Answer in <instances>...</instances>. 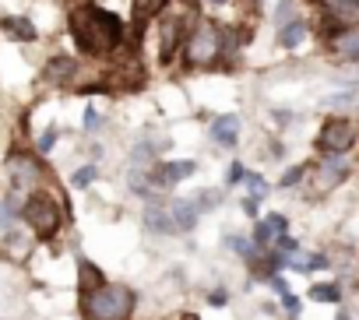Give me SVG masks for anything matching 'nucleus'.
<instances>
[{"mask_svg":"<svg viewBox=\"0 0 359 320\" xmlns=\"http://www.w3.org/2000/svg\"><path fill=\"white\" fill-rule=\"evenodd\" d=\"M194 173H198V162H191V158H176V162H158L148 173V183H151V190H169V187H176L180 180H187Z\"/></svg>","mask_w":359,"mask_h":320,"instance_id":"9","label":"nucleus"},{"mask_svg":"<svg viewBox=\"0 0 359 320\" xmlns=\"http://www.w3.org/2000/svg\"><path fill=\"white\" fill-rule=\"evenodd\" d=\"M95 176H99V169H95V166H81V169H78V173L71 176V183H74V187L81 190V187H88V183H95Z\"/></svg>","mask_w":359,"mask_h":320,"instance_id":"22","label":"nucleus"},{"mask_svg":"<svg viewBox=\"0 0 359 320\" xmlns=\"http://www.w3.org/2000/svg\"><path fill=\"white\" fill-rule=\"evenodd\" d=\"M134 306H137V295L127 285H109L106 281V285L81 295V313L88 320H127L134 313Z\"/></svg>","mask_w":359,"mask_h":320,"instance_id":"3","label":"nucleus"},{"mask_svg":"<svg viewBox=\"0 0 359 320\" xmlns=\"http://www.w3.org/2000/svg\"><path fill=\"white\" fill-rule=\"evenodd\" d=\"M338 320H352V316H348V313H338Z\"/></svg>","mask_w":359,"mask_h":320,"instance_id":"39","label":"nucleus"},{"mask_svg":"<svg viewBox=\"0 0 359 320\" xmlns=\"http://www.w3.org/2000/svg\"><path fill=\"white\" fill-rule=\"evenodd\" d=\"M205 4H208V8H226L229 0H205Z\"/></svg>","mask_w":359,"mask_h":320,"instance_id":"38","label":"nucleus"},{"mask_svg":"<svg viewBox=\"0 0 359 320\" xmlns=\"http://www.w3.org/2000/svg\"><path fill=\"white\" fill-rule=\"evenodd\" d=\"M257 204H261V197H254V194H247V197H243V211H247L250 218L257 215Z\"/></svg>","mask_w":359,"mask_h":320,"instance_id":"32","label":"nucleus"},{"mask_svg":"<svg viewBox=\"0 0 359 320\" xmlns=\"http://www.w3.org/2000/svg\"><path fill=\"white\" fill-rule=\"evenodd\" d=\"M320 267H327V257H324V253H313V257L306 260V271H320Z\"/></svg>","mask_w":359,"mask_h":320,"instance_id":"33","label":"nucleus"},{"mask_svg":"<svg viewBox=\"0 0 359 320\" xmlns=\"http://www.w3.org/2000/svg\"><path fill=\"white\" fill-rule=\"evenodd\" d=\"M144 229L155 232V236H172V232H176L172 211L162 208V204H148V211H144Z\"/></svg>","mask_w":359,"mask_h":320,"instance_id":"16","label":"nucleus"},{"mask_svg":"<svg viewBox=\"0 0 359 320\" xmlns=\"http://www.w3.org/2000/svg\"><path fill=\"white\" fill-rule=\"evenodd\" d=\"M8 173H11L15 187H32V183L39 180V166H36V158H29V155H18V151L8 158Z\"/></svg>","mask_w":359,"mask_h":320,"instance_id":"12","label":"nucleus"},{"mask_svg":"<svg viewBox=\"0 0 359 320\" xmlns=\"http://www.w3.org/2000/svg\"><path fill=\"white\" fill-rule=\"evenodd\" d=\"M306 32H310V25H306V18H292V22H285V25H278V46L282 50H299L303 46V39H306Z\"/></svg>","mask_w":359,"mask_h":320,"instance_id":"15","label":"nucleus"},{"mask_svg":"<svg viewBox=\"0 0 359 320\" xmlns=\"http://www.w3.org/2000/svg\"><path fill=\"white\" fill-rule=\"evenodd\" d=\"M53 144H57V130H53V127H50V130H46V134H43V137H39V151H43V155H46V151H53Z\"/></svg>","mask_w":359,"mask_h":320,"instance_id":"30","label":"nucleus"},{"mask_svg":"<svg viewBox=\"0 0 359 320\" xmlns=\"http://www.w3.org/2000/svg\"><path fill=\"white\" fill-rule=\"evenodd\" d=\"M215 201H219V190H201V194L194 197L198 211H208V208H215Z\"/></svg>","mask_w":359,"mask_h":320,"instance_id":"25","label":"nucleus"},{"mask_svg":"<svg viewBox=\"0 0 359 320\" xmlns=\"http://www.w3.org/2000/svg\"><path fill=\"white\" fill-rule=\"evenodd\" d=\"M74 74H78V60H71V57H53L46 64V81L50 85H67Z\"/></svg>","mask_w":359,"mask_h":320,"instance_id":"17","label":"nucleus"},{"mask_svg":"<svg viewBox=\"0 0 359 320\" xmlns=\"http://www.w3.org/2000/svg\"><path fill=\"white\" fill-rule=\"evenodd\" d=\"M0 29H4V36L15 39V43H32V39L39 36L29 18H4V22H0Z\"/></svg>","mask_w":359,"mask_h":320,"instance_id":"18","label":"nucleus"},{"mask_svg":"<svg viewBox=\"0 0 359 320\" xmlns=\"http://www.w3.org/2000/svg\"><path fill=\"white\" fill-rule=\"evenodd\" d=\"M219 57H222V25L201 18L184 43V60H187V67H208Z\"/></svg>","mask_w":359,"mask_h":320,"instance_id":"4","label":"nucleus"},{"mask_svg":"<svg viewBox=\"0 0 359 320\" xmlns=\"http://www.w3.org/2000/svg\"><path fill=\"white\" fill-rule=\"evenodd\" d=\"M355 137H359L355 120H348V116H331V120H324V127H320V134H317V148H320L324 155H345V151L355 144Z\"/></svg>","mask_w":359,"mask_h":320,"instance_id":"6","label":"nucleus"},{"mask_svg":"<svg viewBox=\"0 0 359 320\" xmlns=\"http://www.w3.org/2000/svg\"><path fill=\"white\" fill-rule=\"evenodd\" d=\"M271 288H275L278 295H289V281H285L282 274H271Z\"/></svg>","mask_w":359,"mask_h":320,"instance_id":"34","label":"nucleus"},{"mask_svg":"<svg viewBox=\"0 0 359 320\" xmlns=\"http://www.w3.org/2000/svg\"><path fill=\"white\" fill-rule=\"evenodd\" d=\"M264 222H268V229L275 232V239H278V236H285V229H289V218H285V215H268Z\"/></svg>","mask_w":359,"mask_h":320,"instance_id":"26","label":"nucleus"},{"mask_svg":"<svg viewBox=\"0 0 359 320\" xmlns=\"http://www.w3.org/2000/svg\"><path fill=\"white\" fill-rule=\"evenodd\" d=\"M198 22H201L198 0H172L162 11V18H158V60L162 64H172V57L184 50V43Z\"/></svg>","mask_w":359,"mask_h":320,"instance_id":"2","label":"nucleus"},{"mask_svg":"<svg viewBox=\"0 0 359 320\" xmlns=\"http://www.w3.org/2000/svg\"><path fill=\"white\" fill-rule=\"evenodd\" d=\"M345 176H348V166L341 162V158H338V155H331V158H327V162H324V166L317 169V190L324 194V190H331V187H338V183H341Z\"/></svg>","mask_w":359,"mask_h":320,"instance_id":"14","label":"nucleus"},{"mask_svg":"<svg viewBox=\"0 0 359 320\" xmlns=\"http://www.w3.org/2000/svg\"><path fill=\"white\" fill-rule=\"evenodd\" d=\"M306 173H310L306 166H292V169H289V173L282 176V187H296V183H299V180H303Z\"/></svg>","mask_w":359,"mask_h":320,"instance_id":"27","label":"nucleus"},{"mask_svg":"<svg viewBox=\"0 0 359 320\" xmlns=\"http://www.w3.org/2000/svg\"><path fill=\"white\" fill-rule=\"evenodd\" d=\"M169 4H172V0H134V8H130V32H127V43H130L134 53H137V46L144 39V29L151 22H158Z\"/></svg>","mask_w":359,"mask_h":320,"instance_id":"8","label":"nucleus"},{"mask_svg":"<svg viewBox=\"0 0 359 320\" xmlns=\"http://www.w3.org/2000/svg\"><path fill=\"white\" fill-rule=\"evenodd\" d=\"M226 180H229V183H240V180H247V166H243V162H233Z\"/></svg>","mask_w":359,"mask_h":320,"instance_id":"31","label":"nucleus"},{"mask_svg":"<svg viewBox=\"0 0 359 320\" xmlns=\"http://www.w3.org/2000/svg\"><path fill=\"white\" fill-rule=\"evenodd\" d=\"M226 299H229V295H226V292H222V288H219V292H212V295H208V302H212V306H222V302H226Z\"/></svg>","mask_w":359,"mask_h":320,"instance_id":"37","label":"nucleus"},{"mask_svg":"<svg viewBox=\"0 0 359 320\" xmlns=\"http://www.w3.org/2000/svg\"><path fill=\"white\" fill-rule=\"evenodd\" d=\"M278 250H282V253H292V250H296V239H289V236H278Z\"/></svg>","mask_w":359,"mask_h":320,"instance_id":"36","label":"nucleus"},{"mask_svg":"<svg viewBox=\"0 0 359 320\" xmlns=\"http://www.w3.org/2000/svg\"><path fill=\"white\" fill-rule=\"evenodd\" d=\"M327 106H359V88H352V92H338V95H331V99H327Z\"/></svg>","mask_w":359,"mask_h":320,"instance_id":"23","label":"nucleus"},{"mask_svg":"<svg viewBox=\"0 0 359 320\" xmlns=\"http://www.w3.org/2000/svg\"><path fill=\"white\" fill-rule=\"evenodd\" d=\"M172 225H176V232H191L194 225H198V204H194V197H176L172 201Z\"/></svg>","mask_w":359,"mask_h":320,"instance_id":"13","label":"nucleus"},{"mask_svg":"<svg viewBox=\"0 0 359 320\" xmlns=\"http://www.w3.org/2000/svg\"><path fill=\"white\" fill-rule=\"evenodd\" d=\"M310 299H313V302H338V299H341V288H338L334 281H331V285H313V288H310Z\"/></svg>","mask_w":359,"mask_h":320,"instance_id":"20","label":"nucleus"},{"mask_svg":"<svg viewBox=\"0 0 359 320\" xmlns=\"http://www.w3.org/2000/svg\"><path fill=\"white\" fill-rule=\"evenodd\" d=\"M71 39L85 57H109L127 43V29L113 11L99 4H78L71 11Z\"/></svg>","mask_w":359,"mask_h":320,"instance_id":"1","label":"nucleus"},{"mask_svg":"<svg viewBox=\"0 0 359 320\" xmlns=\"http://www.w3.org/2000/svg\"><path fill=\"white\" fill-rule=\"evenodd\" d=\"M320 18H324L327 36L355 29L359 25V0H320Z\"/></svg>","mask_w":359,"mask_h":320,"instance_id":"7","label":"nucleus"},{"mask_svg":"<svg viewBox=\"0 0 359 320\" xmlns=\"http://www.w3.org/2000/svg\"><path fill=\"white\" fill-rule=\"evenodd\" d=\"M327 50H331L338 60L359 64V25H355V29H345V32H338V36H327Z\"/></svg>","mask_w":359,"mask_h":320,"instance_id":"10","label":"nucleus"},{"mask_svg":"<svg viewBox=\"0 0 359 320\" xmlns=\"http://www.w3.org/2000/svg\"><path fill=\"white\" fill-rule=\"evenodd\" d=\"M271 236H275V232L268 229V222H257V229H254V243H257V246H268Z\"/></svg>","mask_w":359,"mask_h":320,"instance_id":"28","label":"nucleus"},{"mask_svg":"<svg viewBox=\"0 0 359 320\" xmlns=\"http://www.w3.org/2000/svg\"><path fill=\"white\" fill-rule=\"evenodd\" d=\"M22 218L29 222V229H36V236L46 239V236H53L60 229L64 211H60V201L53 194H32L25 201V208H22Z\"/></svg>","mask_w":359,"mask_h":320,"instance_id":"5","label":"nucleus"},{"mask_svg":"<svg viewBox=\"0 0 359 320\" xmlns=\"http://www.w3.org/2000/svg\"><path fill=\"white\" fill-rule=\"evenodd\" d=\"M78 285H81V292H92V288L106 285V274L88 257H78Z\"/></svg>","mask_w":359,"mask_h":320,"instance_id":"19","label":"nucleus"},{"mask_svg":"<svg viewBox=\"0 0 359 320\" xmlns=\"http://www.w3.org/2000/svg\"><path fill=\"white\" fill-rule=\"evenodd\" d=\"M282 306L289 309V316H296V313H299V299H296L292 292H289V295H282Z\"/></svg>","mask_w":359,"mask_h":320,"instance_id":"35","label":"nucleus"},{"mask_svg":"<svg viewBox=\"0 0 359 320\" xmlns=\"http://www.w3.org/2000/svg\"><path fill=\"white\" fill-rule=\"evenodd\" d=\"M99 127H102V116H99L95 106H88L85 109V130H99Z\"/></svg>","mask_w":359,"mask_h":320,"instance_id":"29","label":"nucleus"},{"mask_svg":"<svg viewBox=\"0 0 359 320\" xmlns=\"http://www.w3.org/2000/svg\"><path fill=\"white\" fill-rule=\"evenodd\" d=\"M296 18V0H278V8H275V25H285Z\"/></svg>","mask_w":359,"mask_h":320,"instance_id":"21","label":"nucleus"},{"mask_svg":"<svg viewBox=\"0 0 359 320\" xmlns=\"http://www.w3.org/2000/svg\"><path fill=\"white\" fill-rule=\"evenodd\" d=\"M212 141L219 148H236V141H240V116H233V113L215 116L212 120Z\"/></svg>","mask_w":359,"mask_h":320,"instance_id":"11","label":"nucleus"},{"mask_svg":"<svg viewBox=\"0 0 359 320\" xmlns=\"http://www.w3.org/2000/svg\"><path fill=\"white\" fill-rule=\"evenodd\" d=\"M247 187H250L254 197H264V194H268V183H264L257 173H250V169H247Z\"/></svg>","mask_w":359,"mask_h":320,"instance_id":"24","label":"nucleus"}]
</instances>
